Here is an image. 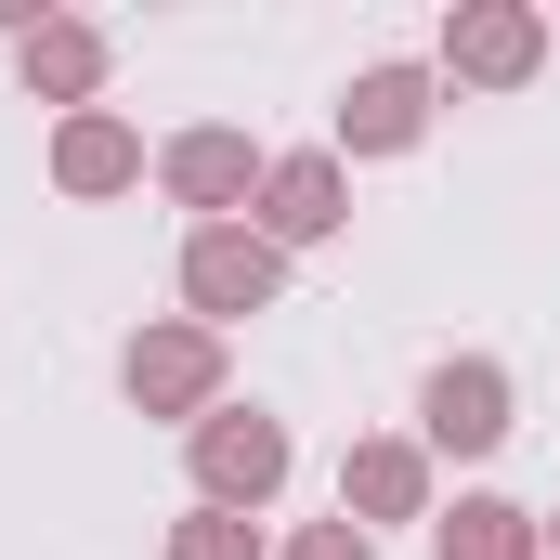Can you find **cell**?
<instances>
[{"mask_svg":"<svg viewBox=\"0 0 560 560\" xmlns=\"http://www.w3.org/2000/svg\"><path fill=\"white\" fill-rule=\"evenodd\" d=\"M326 196H339V183H326V170H287V183H275V222H287V235H313V222H339V209H326Z\"/></svg>","mask_w":560,"mask_h":560,"instance_id":"cell-5","label":"cell"},{"mask_svg":"<svg viewBox=\"0 0 560 560\" xmlns=\"http://www.w3.org/2000/svg\"><path fill=\"white\" fill-rule=\"evenodd\" d=\"M275 456H287V443H275L261 418H248V430H209V482H248V495H261V482H275Z\"/></svg>","mask_w":560,"mask_h":560,"instance_id":"cell-3","label":"cell"},{"mask_svg":"<svg viewBox=\"0 0 560 560\" xmlns=\"http://www.w3.org/2000/svg\"><path fill=\"white\" fill-rule=\"evenodd\" d=\"M313 560H365V548H352V535H326V548H313Z\"/></svg>","mask_w":560,"mask_h":560,"instance_id":"cell-7","label":"cell"},{"mask_svg":"<svg viewBox=\"0 0 560 560\" xmlns=\"http://www.w3.org/2000/svg\"><path fill=\"white\" fill-rule=\"evenodd\" d=\"M456 522H469V535H443L456 560H522V535H509V509H456Z\"/></svg>","mask_w":560,"mask_h":560,"instance_id":"cell-6","label":"cell"},{"mask_svg":"<svg viewBox=\"0 0 560 560\" xmlns=\"http://www.w3.org/2000/svg\"><path fill=\"white\" fill-rule=\"evenodd\" d=\"M261 287H275L261 248H235V235H209V248H196V300H261Z\"/></svg>","mask_w":560,"mask_h":560,"instance_id":"cell-2","label":"cell"},{"mask_svg":"<svg viewBox=\"0 0 560 560\" xmlns=\"http://www.w3.org/2000/svg\"><path fill=\"white\" fill-rule=\"evenodd\" d=\"M352 131H365V143H405V131H418V79H365V92H352Z\"/></svg>","mask_w":560,"mask_h":560,"instance_id":"cell-4","label":"cell"},{"mask_svg":"<svg viewBox=\"0 0 560 560\" xmlns=\"http://www.w3.org/2000/svg\"><path fill=\"white\" fill-rule=\"evenodd\" d=\"M430 430H443V443H495V378H482V365H443V378H430Z\"/></svg>","mask_w":560,"mask_h":560,"instance_id":"cell-1","label":"cell"}]
</instances>
